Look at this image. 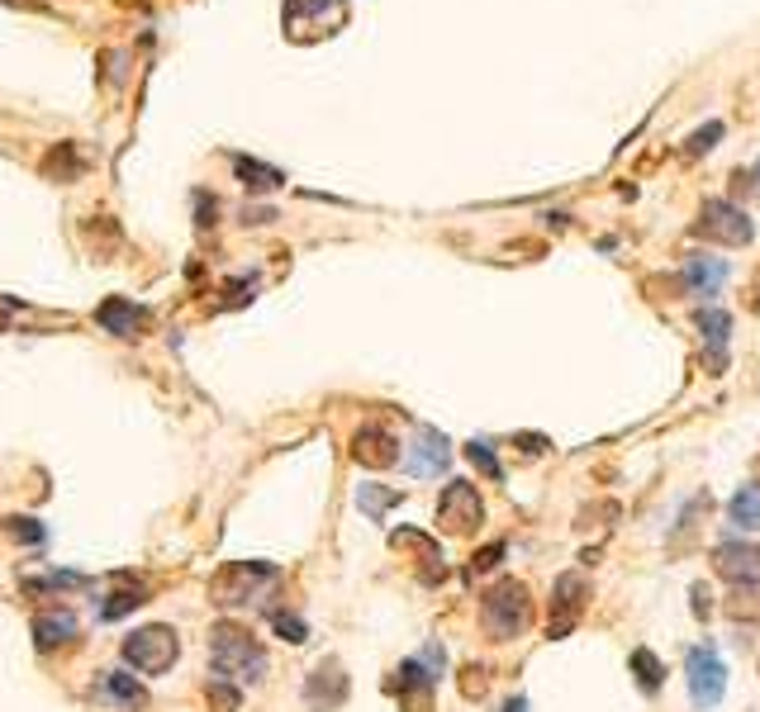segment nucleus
<instances>
[{
    "instance_id": "obj_9",
    "label": "nucleus",
    "mask_w": 760,
    "mask_h": 712,
    "mask_svg": "<svg viewBox=\"0 0 760 712\" xmlns=\"http://www.w3.org/2000/svg\"><path fill=\"white\" fill-rule=\"evenodd\" d=\"M694 332L704 338L708 375H722V366H727V342H732V314L718 309V305L694 309Z\"/></svg>"
},
{
    "instance_id": "obj_12",
    "label": "nucleus",
    "mask_w": 760,
    "mask_h": 712,
    "mask_svg": "<svg viewBox=\"0 0 760 712\" xmlns=\"http://www.w3.org/2000/svg\"><path fill=\"white\" fill-rule=\"evenodd\" d=\"M347 689H352V679H347L342 665H338V660H324L319 670L305 679V703H309L314 712H332V708H342Z\"/></svg>"
},
{
    "instance_id": "obj_17",
    "label": "nucleus",
    "mask_w": 760,
    "mask_h": 712,
    "mask_svg": "<svg viewBox=\"0 0 760 712\" xmlns=\"http://www.w3.org/2000/svg\"><path fill=\"white\" fill-rule=\"evenodd\" d=\"M390 546H394V551H414V556L428 565L423 580H433V584L442 580V546H437L423 528H400V532H390Z\"/></svg>"
},
{
    "instance_id": "obj_25",
    "label": "nucleus",
    "mask_w": 760,
    "mask_h": 712,
    "mask_svg": "<svg viewBox=\"0 0 760 712\" xmlns=\"http://www.w3.org/2000/svg\"><path fill=\"white\" fill-rule=\"evenodd\" d=\"M632 674H637L642 693H661V684H665V665L652 651H632Z\"/></svg>"
},
{
    "instance_id": "obj_21",
    "label": "nucleus",
    "mask_w": 760,
    "mask_h": 712,
    "mask_svg": "<svg viewBox=\"0 0 760 712\" xmlns=\"http://www.w3.org/2000/svg\"><path fill=\"white\" fill-rule=\"evenodd\" d=\"M82 171H86V157L76 152V142H57V148L43 157V177H53V181H76Z\"/></svg>"
},
{
    "instance_id": "obj_7",
    "label": "nucleus",
    "mask_w": 760,
    "mask_h": 712,
    "mask_svg": "<svg viewBox=\"0 0 760 712\" xmlns=\"http://www.w3.org/2000/svg\"><path fill=\"white\" fill-rule=\"evenodd\" d=\"M584 604H590V580H584L580 570H566V575H557V584H551V604H547V637L551 641L570 637V627L580 623Z\"/></svg>"
},
{
    "instance_id": "obj_5",
    "label": "nucleus",
    "mask_w": 760,
    "mask_h": 712,
    "mask_svg": "<svg viewBox=\"0 0 760 712\" xmlns=\"http://www.w3.org/2000/svg\"><path fill=\"white\" fill-rule=\"evenodd\" d=\"M694 237L718 243V247H747L756 237V224L747 219V210L732 204V200H704L699 219H694Z\"/></svg>"
},
{
    "instance_id": "obj_26",
    "label": "nucleus",
    "mask_w": 760,
    "mask_h": 712,
    "mask_svg": "<svg viewBox=\"0 0 760 712\" xmlns=\"http://www.w3.org/2000/svg\"><path fill=\"white\" fill-rule=\"evenodd\" d=\"M0 528H6V536H14V542H24V546H43V542H48V528H43V522H39V518H24V513L6 518Z\"/></svg>"
},
{
    "instance_id": "obj_16",
    "label": "nucleus",
    "mask_w": 760,
    "mask_h": 712,
    "mask_svg": "<svg viewBox=\"0 0 760 712\" xmlns=\"http://www.w3.org/2000/svg\"><path fill=\"white\" fill-rule=\"evenodd\" d=\"M722 280H727V262L694 252L689 266H685V276H679V290H685V295H699V299H712V295L722 290Z\"/></svg>"
},
{
    "instance_id": "obj_1",
    "label": "nucleus",
    "mask_w": 760,
    "mask_h": 712,
    "mask_svg": "<svg viewBox=\"0 0 760 712\" xmlns=\"http://www.w3.org/2000/svg\"><path fill=\"white\" fill-rule=\"evenodd\" d=\"M532 623V594L522 580H495L481 594V631L489 641H518Z\"/></svg>"
},
{
    "instance_id": "obj_11",
    "label": "nucleus",
    "mask_w": 760,
    "mask_h": 712,
    "mask_svg": "<svg viewBox=\"0 0 760 712\" xmlns=\"http://www.w3.org/2000/svg\"><path fill=\"white\" fill-rule=\"evenodd\" d=\"M712 575H722L727 584H760V546L751 542L712 546Z\"/></svg>"
},
{
    "instance_id": "obj_24",
    "label": "nucleus",
    "mask_w": 760,
    "mask_h": 712,
    "mask_svg": "<svg viewBox=\"0 0 760 712\" xmlns=\"http://www.w3.org/2000/svg\"><path fill=\"white\" fill-rule=\"evenodd\" d=\"M394 503H400V495H394V489H386V485H361L357 489V509L367 513V518H386Z\"/></svg>"
},
{
    "instance_id": "obj_19",
    "label": "nucleus",
    "mask_w": 760,
    "mask_h": 712,
    "mask_svg": "<svg viewBox=\"0 0 760 712\" xmlns=\"http://www.w3.org/2000/svg\"><path fill=\"white\" fill-rule=\"evenodd\" d=\"M142 604H148V589H142L134 575H119L115 589L101 598V617H105V623H119L124 613H134V608H142Z\"/></svg>"
},
{
    "instance_id": "obj_37",
    "label": "nucleus",
    "mask_w": 760,
    "mask_h": 712,
    "mask_svg": "<svg viewBox=\"0 0 760 712\" xmlns=\"http://www.w3.org/2000/svg\"><path fill=\"white\" fill-rule=\"evenodd\" d=\"M751 309L760 314V276H756V285H751Z\"/></svg>"
},
{
    "instance_id": "obj_2",
    "label": "nucleus",
    "mask_w": 760,
    "mask_h": 712,
    "mask_svg": "<svg viewBox=\"0 0 760 712\" xmlns=\"http://www.w3.org/2000/svg\"><path fill=\"white\" fill-rule=\"evenodd\" d=\"M210 660H214V674L233 679V684H257L266 674V646L238 623H219L210 631Z\"/></svg>"
},
{
    "instance_id": "obj_35",
    "label": "nucleus",
    "mask_w": 760,
    "mask_h": 712,
    "mask_svg": "<svg viewBox=\"0 0 760 712\" xmlns=\"http://www.w3.org/2000/svg\"><path fill=\"white\" fill-rule=\"evenodd\" d=\"M694 613H699V617H708V584H694Z\"/></svg>"
},
{
    "instance_id": "obj_6",
    "label": "nucleus",
    "mask_w": 760,
    "mask_h": 712,
    "mask_svg": "<svg viewBox=\"0 0 760 712\" xmlns=\"http://www.w3.org/2000/svg\"><path fill=\"white\" fill-rule=\"evenodd\" d=\"M437 528L447 536H475L485 528V499L471 480H452L437 499Z\"/></svg>"
},
{
    "instance_id": "obj_13",
    "label": "nucleus",
    "mask_w": 760,
    "mask_h": 712,
    "mask_svg": "<svg viewBox=\"0 0 760 712\" xmlns=\"http://www.w3.org/2000/svg\"><path fill=\"white\" fill-rule=\"evenodd\" d=\"M95 323L105 332H115V338H138L142 323H148V309L124 295H109V299H101V309H95Z\"/></svg>"
},
{
    "instance_id": "obj_14",
    "label": "nucleus",
    "mask_w": 760,
    "mask_h": 712,
    "mask_svg": "<svg viewBox=\"0 0 760 712\" xmlns=\"http://www.w3.org/2000/svg\"><path fill=\"white\" fill-rule=\"evenodd\" d=\"M452 466V442L437 433V427H419L414 437V456H409V475H442Z\"/></svg>"
},
{
    "instance_id": "obj_4",
    "label": "nucleus",
    "mask_w": 760,
    "mask_h": 712,
    "mask_svg": "<svg viewBox=\"0 0 760 712\" xmlns=\"http://www.w3.org/2000/svg\"><path fill=\"white\" fill-rule=\"evenodd\" d=\"M177 656H181V641L167 623L138 627V631L124 637V665H134V670H142V674H167L171 665H177Z\"/></svg>"
},
{
    "instance_id": "obj_30",
    "label": "nucleus",
    "mask_w": 760,
    "mask_h": 712,
    "mask_svg": "<svg viewBox=\"0 0 760 712\" xmlns=\"http://www.w3.org/2000/svg\"><path fill=\"white\" fill-rule=\"evenodd\" d=\"M504 556H509V546H504V542H489V546H481V551H475V556H471V565H466V580H475V575H489V570H495Z\"/></svg>"
},
{
    "instance_id": "obj_27",
    "label": "nucleus",
    "mask_w": 760,
    "mask_h": 712,
    "mask_svg": "<svg viewBox=\"0 0 760 712\" xmlns=\"http://www.w3.org/2000/svg\"><path fill=\"white\" fill-rule=\"evenodd\" d=\"M204 693H210V703H214V712H238V703H243V689L233 684V679H210L204 684Z\"/></svg>"
},
{
    "instance_id": "obj_22",
    "label": "nucleus",
    "mask_w": 760,
    "mask_h": 712,
    "mask_svg": "<svg viewBox=\"0 0 760 712\" xmlns=\"http://www.w3.org/2000/svg\"><path fill=\"white\" fill-rule=\"evenodd\" d=\"M727 518H732V528H741V532H760V485H741L732 503H727Z\"/></svg>"
},
{
    "instance_id": "obj_29",
    "label": "nucleus",
    "mask_w": 760,
    "mask_h": 712,
    "mask_svg": "<svg viewBox=\"0 0 760 712\" xmlns=\"http://www.w3.org/2000/svg\"><path fill=\"white\" fill-rule=\"evenodd\" d=\"M272 631L281 641H291V646H299L309 637V627H305V617H295V613H281V608H272Z\"/></svg>"
},
{
    "instance_id": "obj_18",
    "label": "nucleus",
    "mask_w": 760,
    "mask_h": 712,
    "mask_svg": "<svg viewBox=\"0 0 760 712\" xmlns=\"http://www.w3.org/2000/svg\"><path fill=\"white\" fill-rule=\"evenodd\" d=\"M101 699L105 703H115V708H129V712H138V708H148V689L138 684L134 674H124V670H101Z\"/></svg>"
},
{
    "instance_id": "obj_3",
    "label": "nucleus",
    "mask_w": 760,
    "mask_h": 712,
    "mask_svg": "<svg viewBox=\"0 0 760 712\" xmlns=\"http://www.w3.org/2000/svg\"><path fill=\"white\" fill-rule=\"evenodd\" d=\"M276 584H281V570L272 561H229L210 580V598L219 608H252V604H262Z\"/></svg>"
},
{
    "instance_id": "obj_20",
    "label": "nucleus",
    "mask_w": 760,
    "mask_h": 712,
    "mask_svg": "<svg viewBox=\"0 0 760 712\" xmlns=\"http://www.w3.org/2000/svg\"><path fill=\"white\" fill-rule=\"evenodd\" d=\"M233 177L243 181L252 195H266V190H281V185H285L281 171L266 167V162H257V157H233Z\"/></svg>"
},
{
    "instance_id": "obj_33",
    "label": "nucleus",
    "mask_w": 760,
    "mask_h": 712,
    "mask_svg": "<svg viewBox=\"0 0 760 712\" xmlns=\"http://www.w3.org/2000/svg\"><path fill=\"white\" fill-rule=\"evenodd\" d=\"M485 689H489V679H485L481 665H471V670H462V693H466V699H485Z\"/></svg>"
},
{
    "instance_id": "obj_28",
    "label": "nucleus",
    "mask_w": 760,
    "mask_h": 712,
    "mask_svg": "<svg viewBox=\"0 0 760 712\" xmlns=\"http://www.w3.org/2000/svg\"><path fill=\"white\" fill-rule=\"evenodd\" d=\"M466 461L485 475V480H504V466H499V456L485 447V442H466Z\"/></svg>"
},
{
    "instance_id": "obj_34",
    "label": "nucleus",
    "mask_w": 760,
    "mask_h": 712,
    "mask_svg": "<svg viewBox=\"0 0 760 712\" xmlns=\"http://www.w3.org/2000/svg\"><path fill=\"white\" fill-rule=\"evenodd\" d=\"M518 447L528 451V456H537V451H547L551 442H547V437H537V433H518Z\"/></svg>"
},
{
    "instance_id": "obj_32",
    "label": "nucleus",
    "mask_w": 760,
    "mask_h": 712,
    "mask_svg": "<svg viewBox=\"0 0 760 712\" xmlns=\"http://www.w3.org/2000/svg\"><path fill=\"white\" fill-rule=\"evenodd\" d=\"M718 138H722V124H718V119H712V124H704V129H699V134H689V142H685V152H689V157H704V152H708V148H712V142H718Z\"/></svg>"
},
{
    "instance_id": "obj_23",
    "label": "nucleus",
    "mask_w": 760,
    "mask_h": 712,
    "mask_svg": "<svg viewBox=\"0 0 760 712\" xmlns=\"http://www.w3.org/2000/svg\"><path fill=\"white\" fill-rule=\"evenodd\" d=\"M722 613L732 623H760V584H732V594L722 598Z\"/></svg>"
},
{
    "instance_id": "obj_36",
    "label": "nucleus",
    "mask_w": 760,
    "mask_h": 712,
    "mask_svg": "<svg viewBox=\"0 0 760 712\" xmlns=\"http://www.w3.org/2000/svg\"><path fill=\"white\" fill-rule=\"evenodd\" d=\"M499 712H528V699H509V703H504Z\"/></svg>"
},
{
    "instance_id": "obj_10",
    "label": "nucleus",
    "mask_w": 760,
    "mask_h": 712,
    "mask_svg": "<svg viewBox=\"0 0 760 712\" xmlns=\"http://www.w3.org/2000/svg\"><path fill=\"white\" fill-rule=\"evenodd\" d=\"M352 461L367 470H390V466H400V442H394L390 427L367 423L352 433Z\"/></svg>"
},
{
    "instance_id": "obj_8",
    "label": "nucleus",
    "mask_w": 760,
    "mask_h": 712,
    "mask_svg": "<svg viewBox=\"0 0 760 712\" xmlns=\"http://www.w3.org/2000/svg\"><path fill=\"white\" fill-rule=\"evenodd\" d=\"M685 670H689V699H694V708H704V712L718 708L722 703V689H727V665H722V656L704 641V646H694V651H689Z\"/></svg>"
},
{
    "instance_id": "obj_15",
    "label": "nucleus",
    "mask_w": 760,
    "mask_h": 712,
    "mask_svg": "<svg viewBox=\"0 0 760 712\" xmlns=\"http://www.w3.org/2000/svg\"><path fill=\"white\" fill-rule=\"evenodd\" d=\"M29 631H34L39 651H57V646H72L76 637H82V623H76V613L48 608V613H39L34 623H29Z\"/></svg>"
},
{
    "instance_id": "obj_31",
    "label": "nucleus",
    "mask_w": 760,
    "mask_h": 712,
    "mask_svg": "<svg viewBox=\"0 0 760 712\" xmlns=\"http://www.w3.org/2000/svg\"><path fill=\"white\" fill-rule=\"evenodd\" d=\"M82 575H72V570H57V575H29L24 589H76Z\"/></svg>"
}]
</instances>
